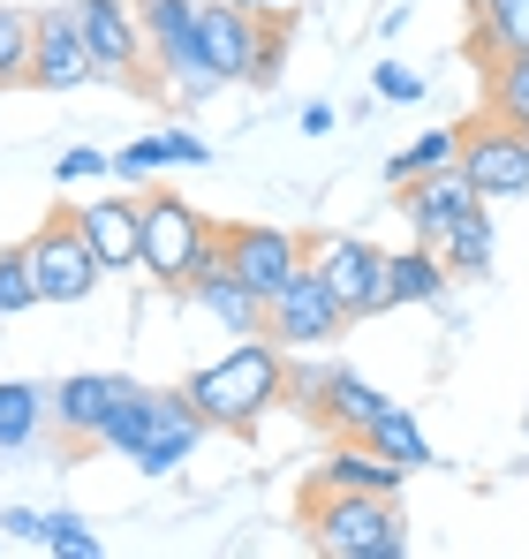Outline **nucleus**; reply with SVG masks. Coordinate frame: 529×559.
<instances>
[{
    "instance_id": "6e6552de",
    "label": "nucleus",
    "mask_w": 529,
    "mask_h": 559,
    "mask_svg": "<svg viewBox=\"0 0 529 559\" xmlns=\"http://www.w3.org/2000/svg\"><path fill=\"white\" fill-rule=\"evenodd\" d=\"M77 23H84V46L106 84H144L152 76V46H144L137 0H77Z\"/></svg>"
},
{
    "instance_id": "0eeeda50",
    "label": "nucleus",
    "mask_w": 529,
    "mask_h": 559,
    "mask_svg": "<svg viewBox=\"0 0 529 559\" xmlns=\"http://www.w3.org/2000/svg\"><path fill=\"white\" fill-rule=\"evenodd\" d=\"M31 273H38V295L46 302H84L91 287L106 280V265H98V250L84 242V219L77 212H54L31 235Z\"/></svg>"
},
{
    "instance_id": "4468645a",
    "label": "nucleus",
    "mask_w": 529,
    "mask_h": 559,
    "mask_svg": "<svg viewBox=\"0 0 529 559\" xmlns=\"http://www.w3.org/2000/svg\"><path fill=\"white\" fill-rule=\"evenodd\" d=\"M137 378H121V371H77V378H61L54 385V424L77 439V447H91L98 439V424L114 416V401L129 393Z\"/></svg>"
},
{
    "instance_id": "f704fd0d",
    "label": "nucleus",
    "mask_w": 529,
    "mask_h": 559,
    "mask_svg": "<svg viewBox=\"0 0 529 559\" xmlns=\"http://www.w3.org/2000/svg\"><path fill=\"white\" fill-rule=\"evenodd\" d=\"M0 530H8L15 545H38V530H46V514H31V507H8V514H0Z\"/></svg>"
},
{
    "instance_id": "c756f323",
    "label": "nucleus",
    "mask_w": 529,
    "mask_h": 559,
    "mask_svg": "<svg viewBox=\"0 0 529 559\" xmlns=\"http://www.w3.org/2000/svg\"><path fill=\"white\" fill-rule=\"evenodd\" d=\"M287 23H295V15H264L258 61H250V84H258V92H272V84L287 76V46H295V38H287Z\"/></svg>"
},
{
    "instance_id": "f03ea898",
    "label": "nucleus",
    "mask_w": 529,
    "mask_h": 559,
    "mask_svg": "<svg viewBox=\"0 0 529 559\" xmlns=\"http://www.w3.org/2000/svg\"><path fill=\"white\" fill-rule=\"evenodd\" d=\"M303 545L326 559H401L409 522L386 491H303Z\"/></svg>"
},
{
    "instance_id": "1a4fd4ad",
    "label": "nucleus",
    "mask_w": 529,
    "mask_h": 559,
    "mask_svg": "<svg viewBox=\"0 0 529 559\" xmlns=\"http://www.w3.org/2000/svg\"><path fill=\"white\" fill-rule=\"evenodd\" d=\"M220 250H227L235 280H243L250 295H264V302L310 265V242H303L295 227H220Z\"/></svg>"
},
{
    "instance_id": "72a5a7b5",
    "label": "nucleus",
    "mask_w": 529,
    "mask_h": 559,
    "mask_svg": "<svg viewBox=\"0 0 529 559\" xmlns=\"http://www.w3.org/2000/svg\"><path fill=\"white\" fill-rule=\"evenodd\" d=\"M160 136H167V159L175 167H212V144L204 136H189V129H160Z\"/></svg>"
},
{
    "instance_id": "473e14b6",
    "label": "nucleus",
    "mask_w": 529,
    "mask_h": 559,
    "mask_svg": "<svg viewBox=\"0 0 529 559\" xmlns=\"http://www.w3.org/2000/svg\"><path fill=\"white\" fill-rule=\"evenodd\" d=\"M98 175H114V159L91 152V144H69V152L54 159V182H61V189H69V182H98Z\"/></svg>"
},
{
    "instance_id": "7ed1b4c3",
    "label": "nucleus",
    "mask_w": 529,
    "mask_h": 559,
    "mask_svg": "<svg viewBox=\"0 0 529 559\" xmlns=\"http://www.w3.org/2000/svg\"><path fill=\"white\" fill-rule=\"evenodd\" d=\"M137 204H144V273L160 287H175V295H189V280L220 258V227L175 189H144Z\"/></svg>"
},
{
    "instance_id": "20e7f679",
    "label": "nucleus",
    "mask_w": 529,
    "mask_h": 559,
    "mask_svg": "<svg viewBox=\"0 0 529 559\" xmlns=\"http://www.w3.org/2000/svg\"><path fill=\"white\" fill-rule=\"evenodd\" d=\"M137 23H144V46H152L160 84L175 98L220 92V69L204 61V0H137Z\"/></svg>"
},
{
    "instance_id": "aec40b11",
    "label": "nucleus",
    "mask_w": 529,
    "mask_h": 559,
    "mask_svg": "<svg viewBox=\"0 0 529 559\" xmlns=\"http://www.w3.org/2000/svg\"><path fill=\"white\" fill-rule=\"evenodd\" d=\"M446 258L432 242H409V250H393L386 258V310H401V302H439L446 295Z\"/></svg>"
},
{
    "instance_id": "a211bd4d",
    "label": "nucleus",
    "mask_w": 529,
    "mask_h": 559,
    "mask_svg": "<svg viewBox=\"0 0 529 559\" xmlns=\"http://www.w3.org/2000/svg\"><path fill=\"white\" fill-rule=\"evenodd\" d=\"M401 484H409V468L386 462L371 439H341V447H333V462L310 476V491H386V499H393Z\"/></svg>"
},
{
    "instance_id": "b1692460",
    "label": "nucleus",
    "mask_w": 529,
    "mask_h": 559,
    "mask_svg": "<svg viewBox=\"0 0 529 559\" xmlns=\"http://www.w3.org/2000/svg\"><path fill=\"white\" fill-rule=\"evenodd\" d=\"M371 447H378L386 462H401L409 476H416V468H439V454H432V439L416 431V416H409L401 401H393V408H386V416L371 424Z\"/></svg>"
},
{
    "instance_id": "f257e3e1",
    "label": "nucleus",
    "mask_w": 529,
    "mask_h": 559,
    "mask_svg": "<svg viewBox=\"0 0 529 559\" xmlns=\"http://www.w3.org/2000/svg\"><path fill=\"white\" fill-rule=\"evenodd\" d=\"M181 393H189V408H197L212 431H258L264 408L287 401V348H280L272 333H250V341H235L220 364H204Z\"/></svg>"
},
{
    "instance_id": "bb28decb",
    "label": "nucleus",
    "mask_w": 529,
    "mask_h": 559,
    "mask_svg": "<svg viewBox=\"0 0 529 559\" xmlns=\"http://www.w3.org/2000/svg\"><path fill=\"white\" fill-rule=\"evenodd\" d=\"M31 46H38V15L0 0V92L8 84H31Z\"/></svg>"
},
{
    "instance_id": "9d476101",
    "label": "nucleus",
    "mask_w": 529,
    "mask_h": 559,
    "mask_svg": "<svg viewBox=\"0 0 529 559\" xmlns=\"http://www.w3.org/2000/svg\"><path fill=\"white\" fill-rule=\"evenodd\" d=\"M341 325H349V310L333 302V287L318 280V265H303V273L264 302V333H272L280 348H326Z\"/></svg>"
},
{
    "instance_id": "dca6fc26",
    "label": "nucleus",
    "mask_w": 529,
    "mask_h": 559,
    "mask_svg": "<svg viewBox=\"0 0 529 559\" xmlns=\"http://www.w3.org/2000/svg\"><path fill=\"white\" fill-rule=\"evenodd\" d=\"M189 302H197V310H212V318H220V325H227L235 341H250V333H264V295H250V287L235 280V265H227V250H220V258H212L204 273L189 280Z\"/></svg>"
},
{
    "instance_id": "a878e982",
    "label": "nucleus",
    "mask_w": 529,
    "mask_h": 559,
    "mask_svg": "<svg viewBox=\"0 0 529 559\" xmlns=\"http://www.w3.org/2000/svg\"><path fill=\"white\" fill-rule=\"evenodd\" d=\"M439 258H446V273H454V280H484V273H492V219L469 212V219L439 242Z\"/></svg>"
},
{
    "instance_id": "423d86ee",
    "label": "nucleus",
    "mask_w": 529,
    "mask_h": 559,
    "mask_svg": "<svg viewBox=\"0 0 529 559\" xmlns=\"http://www.w3.org/2000/svg\"><path fill=\"white\" fill-rule=\"evenodd\" d=\"M386 258H393V250H378V242H363V235H318V242H310V265L333 287V302L349 310V325L386 310Z\"/></svg>"
},
{
    "instance_id": "7c9ffc66",
    "label": "nucleus",
    "mask_w": 529,
    "mask_h": 559,
    "mask_svg": "<svg viewBox=\"0 0 529 559\" xmlns=\"http://www.w3.org/2000/svg\"><path fill=\"white\" fill-rule=\"evenodd\" d=\"M152 167H175V159H167V136H137V144L114 152V175H121V182H144Z\"/></svg>"
},
{
    "instance_id": "412c9836",
    "label": "nucleus",
    "mask_w": 529,
    "mask_h": 559,
    "mask_svg": "<svg viewBox=\"0 0 529 559\" xmlns=\"http://www.w3.org/2000/svg\"><path fill=\"white\" fill-rule=\"evenodd\" d=\"M160 416H167V393H152V385H129L121 401H114V416L98 424V454H137L152 431H160Z\"/></svg>"
},
{
    "instance_id": "f8f14e48",
    "label": "nucleus",
    "mask_w": 529,
    "mask_h": 559,
    "mask_svg": "<svg viewBox=\"0 0 529 559\" xmlns=\"http://www.w3.org/2000/svg\"><path fill=\"white\" fill-rule=\"evenodd\" d=\"M401 212H409V235L439 250L469 212H484V197H477V182H469L461 167H439V175H424V182L401 189Z\"/></svg>"
},
{
    "instance_id": "2eb2a0df",
    "label": "nucleus",
    "mask_w": 529,
    "mask_h": 559,
    "mask_svg": "<svg viewBox=\"0 0 529 559\" xmlns=\"http://www.w3.org/2000/svg\"><path fill=\"white\" fill-rule=\"evenodd\" d=\"M77 219H84V242L98 250L106 273L144 265V204H129V197H98V204H84Z\"/></svg>"
},
{
    "instance_id": "5701e85b",
    "label": "nucleus",
    "mask_w": 529,
    "mask_h": 559,
    "mask_svg": "<svg viewBox=\"0 0 529 559\" xmlns=\"http://www.w3.org/2000/svg\"><path fill=\"white\" fill-rule=\"evenodd\" d=\"M484 114H499V121L529 129V53H499V61H484Z\"/></svg>"
},
{
    "instance_id": "39448f33",
    "label": "nucleus",
    "mask_w": 529,
    "mask_h": 559,
    "mask_svg": "<svg viewBox=\"0 0 529 559\" xmlns=\"http://www.w3.org/2000/svg\"><path fill=\"white\" fill-rule=\"evenodd\" d=\"M461 175L477 182V197H484V204L529 197V129L499 121V114L461 121Z\"/></svg>"
},
{
    "instance_id": "c9c22d12",
    "label": "nucleus",
    "mask_w": 529,
    "mask_h": 559,
    "mask_svg": "<svg viewBox=\"0 0 529 559\" xmlns=\"http://www.w3.org/2000/svg\"><path fill=\"white\" fill-rule=\"evenodd\" d=\"M295 121H303V136H326V129H333V106H326V98H310Z\"/></svg>"
},
{
    "instance_id": "6ab92c4d",
    "label": "nucleus",
    "mask_w": 529,
    "mask_h": 559,
    "mask_svg": "<svg viewBox=\"0 0 529 559\" xmlns=\"http://www.w3.org/2000/svg\"><path fill=\"white\" fill-rule=\"evenodd\" d=\"M393 401L355 371H326V393H318V424H333L341 439H371V424L386 416Z\"/></svg>"
},
{
    "instance_id": "ddd939ff",
    "label": "nucleus",
    "mask_w": 529,
    "mask_h": 559,
    "mask_svg": "<svg viewBox=\"0 0 529 559\" xmlns=\"http://www.w3.org/2000/svg\"><path fill=\"white\" fill-rule=\"evenodd\" d=\"M258 31H264L258 8H243V0H204V61L220 69V84H250Z\"/></svg>"
},
{
    "instance_id": "9b49d317",
    "label": "nucleus",
    "mask_w": 529,
    "mask_h": 559,
    "mask_svg": "<svg viewBox=\"0 0 529 559\" xmlns=\"http://www.w3.org/2000/svg\"><path fill=\"white\" fill-rule=\"evenodd\" d=\"M98 76V61H91L84 46V23H77V0H61V8H38V46H31V84L38 92H77Z\"/></svg>"
},
{
    "instance_id": "cd10ccee",
    "label": "nucleus",
    "mask_w": 529,
    "mask_h": 559,
    "mask_svg": "<svg viewBox=\"0 0 529 559\" xmlns=\"http://www.w3.org/2000/svg\"><path fill=\"white\" fill-rule=\"evenodd\" d=\"M46 295H38V273H31V242H15V250H0V318H23V310H38Z\"/></svg>"
},
{
    "instance_id": "2f4dec72",
    "label": "nucleus",
    "mask_w": 529,
    "mask_h": 559,
    "mask_svg": "<svg viewBox=\"0 0 529 559\" xmlns=\"http://www.w3.org/2000/svg\"><path fill=\"white\" fill-rule=\"evenodd\" d=\"M371 92L393 98V106H416V98H424V76L401 69V61H378V69H371Z\"/></svg>"
},
{
    "instance_id": "f3484780",
    "label": "nucleus",
    "mask_w": 529,
    "mask_h": 559,
    "mask_svg": "<svg viewBox=\"0 0 529 559\" xmlns=\"http://www.w3.org/2000/svg\"><path fill=\"white\" fill-rule=\"evenodd\" d=\"M204 431H212V424L189 408V393H167V416H160V431H152V439L129 454V468H137V476H175V468L197 454V439H204Z\"/></svg>"
},
{
    "instance_id": "393cba45",
    "label": "nucleus",
    "mask_w": 529,
    "mask_h": 559,
    "mask_svg": "<svg viewBox=\"0 0 529 559\" xmlns=\"http://www.w3.org/2000/svg\"><path fill=\"white\" fill-rule=\"evenodd\" d=\"M439 167H461V129H432V136H416L409 152H393V159H386V182L409 189V182H424V175H439Z\"/></svg>"
},
{
    "instance_id": "c85d7f7f",
    "label": "nucleus",
    "mask_w": 529,
    "mask_h": 559,
    "mask_svg": "<svg viewBox=\"0 0 529 559\" xmlns=\"http://www.w3.org/2000/svg\"><path fill=\"white\" fill-rule=\"evenodd\" d=\"M38 552H61V559H98V530H91L84 514H46V530H38Z\"/></svg>"
},
{
    "instance_id": "4be33fe9",
    "label": "nucleus",
    "mask_w": 529,
    "mask_h": 559,
    "mask_svg": "<svg viewBox=\"0 0 529 559\" xmlns=\"http://www.w3.org/2000/svg\"><path fill=\"white\" fill-rule=\"evenodd\" d=\"M54 424V393L31 385V378H0V454H23L38 447V431Z\"/></svg>"
}]
</instances>
